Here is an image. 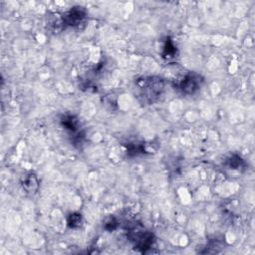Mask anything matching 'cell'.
<instances>
[{
    "mask_svg": "<svg viewBox=\"0 0 255 255\" xmlns=\"http://www.w3.org/2000/svg\"><path fill=\"white\" fill-rule=\"evenodd\" d=\"M117 228H118V220H117L114 216L110 217V218L106 221V223H105V229H106L107 230H109V231H113V230H115Z\"/></svg>",
    "mask_w": 255,
    "mask_h": 255,
    "instance_id": "8fae6325",
    "label": "cell"
},
{
    "mask_svg": "<svg viewBox=\"0 0 255 255\" xmlns=\"http://www.w3.org/2000/svg\"><path fill=\"white\" fill-rule=\"evenodd\" d=\"M129 238L134 243L135 247L142 249L143 252H146L147 249L152 247L154 242V237L151 232L134 230L129 232Z\"/></svg>",
    "mask_w": 255,
    "mask_h": 255,
    "instance_id": "3957f363",
    "label": "cell"
},
{
    "mask_svg": "<svg viewBox=\"0 0 255 255\" xmlns=\"http://www.w3.org/2000/svg\"><path fill=\"white\" fill-rule=\"evenodd\" d=\"M177 55V47L174 45L173 41L168 38L164 47V52H163V57L166 59H172Z\"/></svg>",
    "mask_w": 255,
    "mask_h": 255,
    "instance_id": "52a82bcc",
    "label": "cell"
},
{
    "mask_svg": "<svg viewBox=\"0 0 255 255\" xmlns=\"http://www.w3.org/2000/svg\"><path fill=\"white\" fill-rule=\"evenodd\" d=\"M145 153V148L142 144H129L127 147V153L130 156L138 155Z\"/></svg>",
    "mask_w": 255,
    "mask_h": 255,
    "instance_id": "30bf717a",
    "label": "cell"
},
{
    "mask_svg": "<svg viewBox=\"0 0 255 255\" xmlns=\"http://www.w3.org/2000/svg\"><path fill=\"white\" fill-rule=\"evenodd\" d=\"M86 17V12L83 7H73L69 12L63 16V24L67 26H77Z\"/></svg>",
    "mask_w": 255,
    "mask_h": 255,
    "instance_id": "5b68a950",
    "label": "cell"
},
{
    "mask_svg": "<svg viewBox=\"0 0 255 255\" xmlns=\"http://www.w3.org/2000/svg\"><path fill=\"white\" fill-rule=\"evenodd\" d=\"M227 165H228V167H229L230 169L239 170L241 167H243L244 162H243V159H242L239 155L233 154V155H231V156L228 159Z\"/></svg>",
    "mask_w": 255,
    "mask_h": 255,
    "instance_id": "ba28073f",
    "label": "cell"
},
{
    "mask_svg": "<svg viewBox=\"0 0 255 255\" xmlns=\"http://www.w3.org/2000/svg\"><path fill=\"white\" fill-rule=\"evenodd\" d=\"M21 185H22V188L26 194L35 195L37 193L38 187H39V181H38V178L35 176V174L29 173V174H27L23 177L22 181H21Z\"/></svg>",
    "mask_w": 255,
    "mask_h": 255,
    "instance_id": "8992f818",
    "label": "cell"
},
{
    "mask_svg": "<svg viewBox=\"0 0 255 255\" xmlns=\"http://www.w3.org/2000/svg\"><path fill=\"white\" fill-rule=\"evenodd\" d=\"M67 223H68V227L71 229H78L81 223H82V215L81 213L78 212H73L68 216L67 219Z\"/></svg>",
    "mask_w": 255,
    "mask_h": 255,
    "instance_id": "9c48e42d",
    "label": "cell"
},
{
    "mask_svg": "<svg viewBox=\"0 0 255 255\" xmlns=\"http://www.w3.org/2000/svg\"><path fill=\"white\" fill-rule=\"evenodd\" d=\"M61 125L64 127V129L67 130L70 133L75 134L74 136V143L80 144L82 143L83 135L79 133V123L78 120L71 115H65L61 118Z\"/></svg>",
    "mask_w": 255,
    "mask_h": 255,
    "instance_id": "277c9868",
    "label": "cell"
},
{
    "mask_svg": "<svg viewBox=\"0 0 255 255\" xmlns=\"http://www.w3.org/2000/svg\"><path fill=\"white\" fill-rule=\"evenodd\" d=\"M139 98L143 103L153 104L161 97L165 89L164 81L158 77H145L136 82Z\"/></svg>",
    "mask_w": 255,
    "mask_h": 255,
    "instance_id": "6da1fadb",
    "label": "cell"
},
{
    "mask_svg": "<svg viewBox=\"0 0 255 255\" xmlns=\"http://www.w3.org/2000/svg\"><path fill=\"white\" fill-rule=\"evenodd\" d=\"M204 83L201 75L196 73H189L183 77L178 84V89L185 95H193L198 92Z\"/></svg>",
    "mask_w": 255,
    "mask_h": 255,
    "instance_id": "7a4b0ae2",
    "label": "cell"
}]
</instances>
